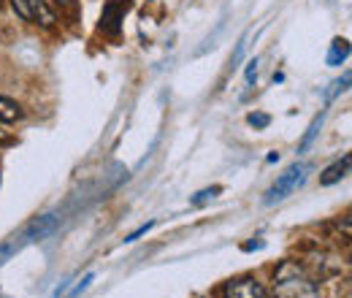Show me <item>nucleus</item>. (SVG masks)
<instances>
[{
	"instance_id": "nucleus-1",
	"label": "nucleus",
	"mask_w": 352,
	"mask_h": 298,
	"mask_svg": "<svg viewBox=\"0 0 352 298\" xmlns=\"http://www.w3.org/2000/svg\"><path fill=\"white\" fill-rule=\"evenodd\" d=\"M271 290H274V298H322L317 282L293 260H282L276 266Z\"/></svg>"
},
{
	"instance_id": "nucleus-2",
	"label": "nucleus",
	"mask_w": 352,
	"mask_h": 298,
	"mask_svg": "<svg viewBox=\"0 0 352 298\" xmlns=\"http://www.w3.org/2000/svg\"><path fill=\"white\" fill-rule=\"evenodd\" d=\"M54 228H57V214L36 217L30 225H25L16 236H11V239L0 247V263H6V257H11L14 253H19L22 247H28V244H33V242H41V239L49 236Z\"/></svg>"
},
{
	"instance_id": "nucleus-3",
	"label": "nucleus",
	"mask_w": 352,
	"mask_h": 298,
	"mask_svg": "<svg viewBox=\"0 0 352 298\" xmlns=\"http://www.w3.org/2000/svg\"><path fill=\"white\" fill-rule=\"evenodd\" d=\"M309 171H311L309 163H293L285 173H279V179H276V182L268 187V193H265V198H263L265 206L279 204V201H282V198H287L293 190H298V187L307 182Z\"/></svg>"
},
{
	"instance_id": "nucleus-4",
	"label": "nucleus",
	"mask_w": 352,
	"mask_h": 298,
	"mask_svg": "<svg viewBox=\"0 0 352 298\" xmlns=\"http://www.w3.org/2000/svg\"><path fill=\"white\" fill-rule=\"evenodd\" d=\"M225 298H271L255 277H236L225 285Z\"/></svg>"
},
{
	"instance_id": "nucleus-5",
	"label": "nucleus",
	"mask_w": 352,
	"mask_h": 298,
	"mask_svg": "<svg viewBox=\"0 0 352 298\" xmlns=\"http://www.w3.org/2000/svg\"><path fill=\"white\" fill-rule=\"evenodd\" d=\"M350 163H352L350 155H344V158H339L336 163H331L328 169L320 173V184H322V187H331V184L342 182V179L350 173Z\"/></svg>"
},
{
	"instance_id": "nucleus-6",
	"label": "nucleus",
	"mask_w": 352,
	"mask_h": 298,
	"mask_svg": "<svg viewBox=\"0 0 352 298\" xmlns=\"http://www.w3.org/2000/svg\"><path fill=\"white\" fill-rule=\"evenodd\" d=\"M28 6H30V14H33V22H38L44 28H52L57 22L52 0H28Z\"/></svg>"
},
{
	"instance_id": "nucleus-7",
	"label": "nucleus",
	"mask_w": 352,
	"mask_h": 298,
	"mask_svg": "<svg viewBox=\"0 0 352 298\" xmlns=\"http://www.w3.org/2000/svg\"><path fill=\"white\" fill-rule=\"evenodd\" d=\"M22 117H25L22 106H19L16 100L0 95V125H14V123H19Z\"/></svg>"
},
{
	"instance_id": "nucleus-8",
	"label": "nucleus",
	"mask_w": 352,
	"mask_h": 298,
	"mask_svg": "<svg viewBox=\"0 0 352 298\" xmlns=\"http://www.w3.org/2000/svg\"><path fill=\"white\" fill-rule=\"evenodd\" d=\"M347 57H350V41L336 39L328 49V65H342V63H347Z\"/></svg>"
},
{
	"instance_id": "nucleus-9",
	"label": "nucleus",
	"mask_w": 352,
	"mask_h": 298,
	"mask_svg": "<svg viewBox=\"0 0 352 298\" xmlns=\"http://www.w3.org/2000/svg\"><path fill=\"white\" fill-rule=\"evenodd\" d=\"M322 123H325V114H317V117L311 120L307 136H304V138H301V144H298V155H304L309 147H311V141L317 138V133H320V128H322Z\"/></svg>"
},
{
	"instance_id": "nucleus-10",
	"label": "nucleus",
	"mask_w": 352,
	"mask_h": 298,
	"mask_svg": "<svg viewBox=\"0 0 352 298\" xmlns=\"http://www.w3.org/2000/svg\"><path fill=\"white\" fill-rule=\"evenodd\" d=\"M222 193V187H206V190H201V193H195L192 198H190V204L192 206H201V204H206V201H212V198H217Z\"/></svg>"
},
{
	"instance_id": "nucleus-11",
	"label": "nucleus",
	"mask_w": 352,
	"mask_h": 298,
	"mask_svg": "<svg viewBox=\"0 0 352 298\" xmlns=\"http://www.w3.org/2000/svg\"><path fill=\"white\" fill-rule=\"evenodd\" d=\"M247 123H250L255 130H265L268 125H271V117H268V114H258V111H252V114L247 117Z\"/></svg>"
},
{
	"instance_id": "nucleus-12",
	"label": "nucleus",
	"mask_w": 352,
	"mask_h": 298,
	"mask_svg": "<svg viewBox=\"0 0 352 298\" xmlns=\"http://www.w3.org/2000/svg\"><path fill=\"white\" fill-rule=\"evenodd\" d=\"M11 8L25 19V22H33V14H30V6H28V0H11Z\"/></svg>"
},
{
	"instance_id": "nucleus-13",
	"label": "nucleus",
	"mask_w": 352,
	"mask_h": 298,
	"mask_svg": "<svg viewBox=\"0 0 352 298\" xmlns=\"http://www.w3.org/2000/svg\"><path fill=\"white\" fill-rule=\"evenodd\" d=\"M152 228H155V220H152V222H146V225H138V228H135V231H133V233H128V239H125V242H128V244H131V242H135V239H141V236H144V233H149V231H152Z\"/></svg>"
},
{
	"instance_id": "nucleus-14",
	"label": "nucleus",
	"mask_w": 352,
	"mask_h": 298,
	"mask_svg": "<svg viewBox=\"0 0 352 298\" xmlns=\"http://www.w3.org/2000/svg\"><path fill=\"white\" fill-rule=\"evenodd\" d=\"M92 279H95V274H85L82 285H76V288H74V293H71L68 298H79V296H82V293H85V290L89 288V282H92Z\"/></svg>"
},
{
	"instance_id": "nucleus-15",
	"label": "nucleus",
	"mask_w": 352,
	"mask_h": 298,
	"mask_svg": "<svg viewBox=\"0 0 352 298\" xmlns=\"http://www.w3.org/2000/svg\"><path fill=\"white\" fill-rule=\"evenodd\" d=\"M255 76H258V57H252V60L247 63V85H252Z\"/></svg>"
},
{
	"instance_id": "nucleus-16",
	"label": "nucleus",
	"mask_w": 352,
	"mask_h": 298,
	"mask_svg": "<svg viewBox=\"0 0 352 298\" xmlns=\"http://www.w3.org/2000/svg\"><path fill=\"white\" fill-rule=\"evenodd\" d=\"M52 6H60V8H68V6H74V0H52Z\"/></svg>"
},
{
	"instance_id": "nucleus-17",
	"label": "nucleus",
	"mask_w": 352,
	"mask_h": 298,
	"mask_svg": "<svg viewBox=\"0 0 352 298\" xmlns=\"http://www.w3.org/2000/svg\"><path fill=\"white\" fill-rule=\"evenodd\" d=\"M3 138H6V130L0 128V141H3Z\"/></svg>"
}]
</instances>
